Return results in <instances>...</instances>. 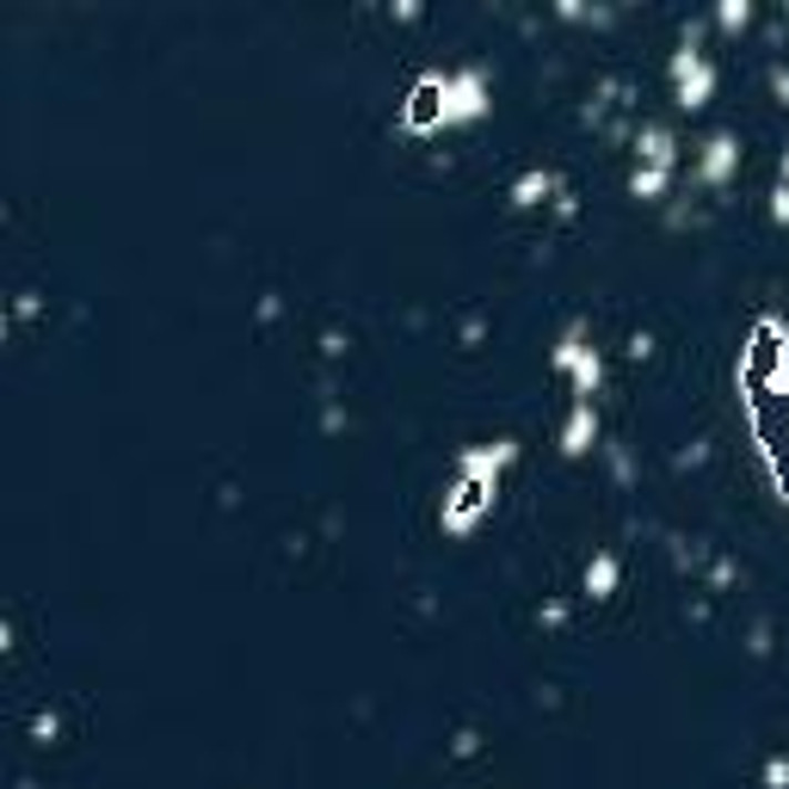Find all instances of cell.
<instances>
[{
  "label": "cell",
  "instance_id": "6da1fadb",
  "mask_svg": "<svg viewBox=\"0 0 789 789\" xmlns=\"http://www.w3.org/2000/svg\"><path fill=\"white\" fill-rule=\"evenodd\" d=\"M777 370V334L771 327H759V346H752V377H771Z\"/></svg>",
  "mask_w": 789,
  "mask_h": 789
}]
</instances>
